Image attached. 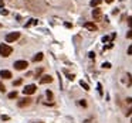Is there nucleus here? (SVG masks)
I'll use <instances>...</instances> for the list:
<instances>
[{
	"instance_id": "a878e982",
	"label": "nucleus",
	"mask_w": 132,
	"mask_h": 123,
	"mask_svg": "<svg viewBox=\"0 0 132 123\" xmlns=\"http://www.w3.org/2000/svg\"><path fill=\"white\" fill-rule=\"evenodd\" d=\"M98 90H99V93L102 95V85L101 83H98Z\"/></svg>"
},
{
	"instance_id": "4468645a",
	"label": "nucleus",
	"mask_w": 132,
	"mask_h": 123,
	"mask_svg": "<svg viewBox=\"0 0 132 123\" xmlns=\"http://www.w3.org/2000/svg\"><path fill=\"white\" fill-rule=\"evenodd\" d=\"M21 83H23V79H16V81H13V86H19Z\"/></svg>"
},
{
	"instance_id": "2eb2a0df",
	"label": "nucleus",
	"mask_w": 132,
	"mask_h": 123,
	"mask_svg": "<svg viewBox=\"0 0 132 123\" xmlns=\"http://www.w3.org/2000/svg\"><path fill=\"white\" fill-rule=\"evenodd\" d=\"M126 76H128V86H132V75L131 74H126Z\"/></svg>"
},
{
	"instance_id": "7ed1b4c3",
	"label": "nucleus",
	"mask_w": 132,
	"mask_h": 123,
	"mask_svg": "<svg viewBox=\"0 0 132 123\" xmlns=\"http://www.w3.org/2000/svg\"><path fill=\"white\" fill-rule=\"evenodd\" d=\"M19 37H20V33H17V31L9 33L7 35H6V42H13V41L19 40Z\"/></svg>"
},
{
	"instance_id": "a211bd4d",
	"label": "nucleus",
	"mask_w": 132,
	"mask_h": 123,
	"mask_svg": "<svg viewBox=\"0 0 132 123\" xmlns=\"http://www.w3.org/2000/svg\"><path fill=\"white\" fill-rule=\"evenodd\" d=\"M41 74H43V68H38V69L36 71V76L38 78V76H40V75H41Z\"/></svg>"
},
{
	"instance_id": "4be33fe9",
	"label": "nucleus",
	"mask_w": 132,
	"mask_h": 123,
	"mask_svg": "<svg viewBox=\"0 0 132 123\" xmlns=\"http://www.w3.org/2000/svg\"><path fill=\"white\" fill-rule=\"evenodd\" d=\"M0 92H6V86H4L1 82H0Z\"/></svg>"
},
{
	"instance_id": "bb28decb",
	"label": "nucleus",
	"mask_w": 132,
	"mask_h": 123,
	"mask_svg": "<svg viewBox=\"0 0 132 123\" xmlns=\"http://www.w3.org/2000/svg\"><path fill=\"white\" fill-rule=\"evenodd\" d=\"M9 119H10V117H9V116H6V115L1 116V120H9Z\"/></svg>"
},
{
	"instance_id": "5701e85b",
	"label": "nucleus",
	"mask_w": 132,
	"mask_h": 123,
	"mask_svg": "<svg viewBox=\"0 0 132 123\" xmlns=\"http://www.w3.org/2000/svg\"><path fill=\"white\" fill-rule=\"evenodd\" d=\"M131 115H132V107H129V109H128V112L125 113V116H131Z\"/></svg>"
},
{
	"instance_id": "72a5a7b5",
	"label": "nucleus",
	"mask_w": 132,
	"mask_h": 123,
	"mask_svg": "<svg viewBox=\"0 0 132 123\" xmlns=\"http://www.w3.org/2000/svg\"><path fill=\"white\" fill-rule=\"evenodd\" d=\"M0 27H1V24H0Z\"/></svg>"
},
{
	"instance_id": "393cba45",
	"label": "nucleus",
	"mask_w": 132,
	"mask_h": 123,
	"mask_svg": "<svg viewBox=\"0 0 132 123\" xmlns=\"http://www.w3.org/2000/svg\"><path fill=\"white\" fill-rule=\"evenodd\" d=\"M126 38H132V30H129V31H128V34H126Z\"/></svg>"
},
{
	"instance_id": "c85d7f7f",
	"label": "nucleus",
	"mask_w": 132,
	"mask_h": 123,
	"mask_svg": "<svg viewBox=\"0 0 132 123\" xmlns=\"http://www.w3.org/2000/svg\"><path fill=\"white\" fill-rule=\"evenodd\" d=\"M88 57H90V58H94V57H95V54H94V52H90V54H88Z\"/></svg>"
},
{
	"instance_id": "f257e3e1",
	"label": "nucleus",
	"mask_w": 132,
	"mask_h": 123,
	"mask_svg": "<svg viewBox=\"0 0 132 123\" xmlns=\"http://www.w3.org/2000/svg\"><path fill=\"white\" fill-rule=\"evenodd\" d=\"M13 52V48L7 44H0V55L1 57H9Z\"/></svg>"
},
{
	"instance_id": "412c9836",
	"label": "nucleus",
	"mask_w": 132,
	"mask_h": 123,
	"mask_svg": "<svg viewBox=\"0 0 132 123\" xmlns=\"http://www.w3.org/2000/svg\"><path fill=\"white\" fill-rule=\"evenodd\" d=\"M66 74H67V76H68V79H70V81H74V79H75V76H74V75L68 74V72H66Z\"/></svg>"
},
{
	"instance_id": "0eeeda50",
	"label": "nucleus",
	"mask_w": 132,
	"mask_h": 123,
	"mask_svg": "<svg viewBox=\"0 0 132 123\" xmlns=\"http://www.w3.org/2000/svg\"><path fill=\"white\" fill-rule=\"evenodd\" d=\"M53 82V76L51 75H43L40 78V83H51Z\"/></svg>"
},
{
	"instance_id": "aec40b11",
	"label": "nucleus",
	"mask_w": 132,
	"mask_h": 123,
	"mask_svg": "<svg viewBox=\"0 0 132 123\" xmlns=\"http://www.w3.org/2000/svg\"><path fill=\"white\" fill-rule=\"evenodd\" d=\"M102 68L108 69V68H111V64H109V62H104V64H102Z\"/></svg>"
},
{
	"instance_id": "f03ea898",
	"label": "nucleus",
	"mask_w": 132,
	"mask_h": 123,
	"mask_svg": "<svg viewBox=\"0 0 132 123\" xmlns=\"http://www.w3.org/2000/svg\"><path fill=\"white\" fill-rule=\"evenodd\" d=\"M27 66H28V62H27V61H23V59L14 62V68H16L17 71H23V69H26Z\"/></svg>"
},
{
	"instance_id": "cd10ccee",
	"label": "nucleus",
	"mask_w": 132,
	"mask_h": 123,
	"mask_svg": "<svg viewBox=\"0 0 132 123\" xmlns=\"http://www.w3.org/2000/svg\"><path fill=\"white\" fill-rule=\"evenodd\" d=\"M126 103L131 105V103H132V98H126Z\"/></svg>"
},
{
	"instance_id": "9d476101",
	"label": "nucleus",
	"mask_w": 132,
	"mask_h": 123,
	"mask_svg": "<svg viewBox=\"0 0 132 123\" xmlns=\"http://www.w3.org/2000/svg\"><path fill=\"white\" fill-rule=\"evenodd\" d=\"M101 3H102V0H91L90 6H91V7H99Z\"/></svg>"
},
{
	"instance_id": "b1692460",
	"label": "nucleus",
	"mask_w": 132,
	"mask_h": 123,
	"mask_svg": "<svg viewBox=\"0 0 132 123\" xmlns=\"http://www.w3.org/2000/svg\"><path fill=\"white\" fill-rule=\"evenodd\" d=\"M128 55H132V44L128 47Z\"/></svg>"
},
{
	"instance_id": "9b49d317",
	"label": "nucleus",
	"mask_w": 132,
	"mask_h": 123,
	"mask_svg": "<svg viewBox=\"0 0 132 123\" xmlns=\"http://www.w3.org/2000/svg\"><path fill=\"white\" fill-rule=\"evenodd\" d=\"M43 59V52H38V54H36L33 57V61L34 62H38V61H41Z\"/></svg>"
},
{
	"instance_id": "f8f14e48",
	"label": "nucleus",
	"mask_w": 132,
	"mask_h": 123,
	"mask_svg": "<svg viewBox=\"0 0 132 123\" xmlns=\"http://www.w3.org/2000/svg\"><path fill=\"white\" fill-rule=\"evenodd\" d=\"M17 98V90H13L9 93V99H16Z\"/></svg>"
},
{
	"instance_id": "1a4fd4ad",
	"label": "nucleus",
	"mask_w": 132,
	"mask_h": 123,
	"mask_svg": "<svg viewBox=\"0 0 132 123\" xmlns=\"http://www.w3.org/2000/svg\"><path fill=\"white\" fill-rule=\"evenodd\" d=\"M84 27H85L87 30H90V31H97V28H98L97 25L92 24V23H85V24H84Z\"/></svg>"
},
{
	"instance_id": "7c9ffc66",
	"label": "nucleus",
	"mask_w": 132,
	"mask_h": 123,
	"mask_svg": "<svg viewBox=\"0 0 132 123\" xmlns=\"http://www.w3.org/2000/svg\"><path fill=\"white\" fill-rule=\"evenodd\" d=\"M105 1H107V3H112V1H114V0H105Z\"/></svg>"
},
{
	"instance_id": "ddd939ff",
	"label": "nucleus",
	"mask_w": 132,
	"mask_h": 123,
	"mask_svg": "<svg viewBox=\"0 0 132 123\" xmlns=\"http://www.w3.org/2000/svg\"><path fill=\"white\" fill-rule=\"evenodd\" d=\"M80 85H81V86H83V88H84V89H85V90H88V89H90V86H88V83H85V82H84V81H80Z\"/></svg>"
},
{
	"instance_id": "423d86ee",
	"label": "nucleus",
	"mask_w": 132,
	"mask_h": 123,
	"mask_svg": "<svg viewBox=\"0 0 132 123\" xmlns=\"http://www.w3.org/2000/svg\"><path fill=\"white\" fill-rule=\"evenodd\" d=\"M92 17H94V20H101V17H102V11H101V8L99 7H95L92 10Z\"/></svg>"
},
{
	"instance_id": "6ab92c4d",
	"label": "nucleus",
	"mask_w": 132,
	"mask_h": 123,
	"mask_svg": "<svg viewBox=\"0 0 132 123\" xmlns=\"http://www.w3.org/2000/svg\"><path fill=\"white\" fill-rule=\"evenodd\" d=\"M0 14H1V16H7L9 11L7 10H4V8H1V10H0Z\"/></svg>"
},
{
	"instance_id": "20e7f679",
	"label": "nucleus",
	"mask_w": 132,
	"mask_h": 123,
	"mask_svg": "<svg viewBox=\"0 0 132 123\" xmlns=\"http://www.w3.org/2000/svg\"><path fill=\"white\" fill-rule=\"evenodd\" d=\"M36 89H37V86H36L34 83H31V85H27L24 89H23V93H24V95H33L34 92H36Z\"/></svg>"
},
{
	"instance_id": "6e6552de",
	"label": "nucleus",
	"mask_w": 132,
	"mask_h": 123,
	"mask_svg": "<svg viewBox=\"0 0 132 123\" xmlns=\"http://www.w3.org/2000/svg\"><path fill=\"white\" fill-rule=\"evenodd\" d=\"M0 78H3V79H10V78H11V72L7 71V69H1V71H0Z\"/></svg>"
},
{
	"instance_id": "f3484780",
	"label": "nucleus",
	"mask_w": 132,
	"mask_h": 123,
	"mask_svg": "<svg viewBox=\"0 0 132 123\" xmlns=\"http://www.w3.org/2000/svg\"><path fill=\"white\" fill-rule=\"evenodd\" d=\"M46 95H47V98H48V100H53V92H51V90H47V92H46Z\"/></svg>"
},
{
	"instance_id": "473e14b6",
	"label": "nucleus",
	"mask_w": 132,
	"mask_h": 123,
	"mask_svg": "<svg viewBox=\"0 0 132 123\" xmlns=\"http://www.w3.org/2000/svg\"><path fill=\"white\" fill-rule=\"evenodd\" d=\"M131 123H132V119H131Z\"/></svg>"
},
{
	"instance_id": "dca6fc26",
	"label": "nucleus",
	"mask_w": 132,
	"mask_h": 123,
	"mask_svg": "<svg viewBox=\"0 0 132 123\" xmlns=\"http://www.w3.org/2000/svg\"><path fill=\"white\" fill-rule=\"evenodd\" d=\"M78 105L83 107H87V100H84V99H81V100H78Z\"/></svg>"
},
{
	"instance_id": "39448f33",
	"label": "nucleus",
	"mask_w": 132,
	"mask_h": 123,
	"mask_svg": "<svg viewBox=\"0 0 132 123\" xmlns=\"http://www.w3.org/2000/svg\"><path fill=\"white\" fill-rule=\"evenodd\" d=\"M30 103H31V99L30 98H23V99H20V100L17 102L19 107H26V106H28Z\"/></svg>"
},
{
	"instance_id": "2f4dec72",
	"label": "nucleus",
	"mask_w": 132,
	"mask_h": 123,
	"mask_svg": "<svg viewBox=\"0 0 132 123\" xmlns=\"http://www.w3.org/2000/svg\"><path fill=\"white\" fill-rule=\"evenodd\" d=\"M36 123H41V122H36Z\"/></svg>"
},
{
	"instance_id": "c756f323",
	"label": "nucleus",
	"mask_w": 132,
	"mask_h": 123,
	"mask_svg": "<svg viewBox=\"0 0 132 123\" xmlns=\"http://www.w3.org/2000/svg\"><path fill=\"white\" fill-rule=\"evenodd\" d=\"M128 23H129V25L132 27V18H128Z\"/></svg>"
}]
</instances>
